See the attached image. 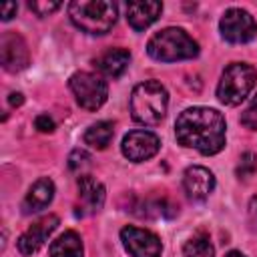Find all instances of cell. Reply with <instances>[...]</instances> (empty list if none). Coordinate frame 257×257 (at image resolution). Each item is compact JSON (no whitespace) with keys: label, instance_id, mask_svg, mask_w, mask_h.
<instances>
[{"label":"cell","instance_id":"30bf717a","mask_svg":"<svg viewBox=\"0 0 257 257\" xmlns=\"http://www.w3.org/2000/svg\"><path fill=\"white\" fill-rule=\"evenodd\" d=\"M0 60L8 72H20L28 66V46L16 32H4L0 38Z\"/></svg>","mask_w":257,"mask_h":257},{"label":"cell","instance_id":"7a4b0ae2","mask_svg":"<svg viewBox=\"0 0 257 257\" xmlns=\"http://www.w3.org/2000/svg\"><path fill=\"white\" fill-rule=\"evenodd\" d=\"M169 104L167 90L157 80H145L133 88L131 94V114L137 122L145 126H155L165 118Z\"/></svg>","mask_w":257,"mask_h":257},{"label":"cell","instance_id":"603a6c76","mask_svg":"<svg viewBox=\"0 0 257 257\" xmlns=\"http://www.w3.org/2000/svg\"><path fill=\"white\" fill-rule=\"evenodd\" d=\"M88 161H90V157H88L86 151H82V149H74V151L70 153V157H68V167L76 171V169L88 165Z\"/></svg>","mask_w":257,"mask_h":257},{"label":"cell","instance_id":"5b68a950","mask_svg":"<svg viewBox=\"0 0 257 257\" xmlns=\"http://www.w3.org/2000/svg\"><path fill=\"white\" fill-rule=\"evenodd\" d=\"M255 80H257V72L251 64L233 62L221 74V80L217 84V98L227 106H237L253 90Z\"/></svg>","mask_w":257,"mask_h":257},{"label":"cell","instance_id":"8fae6325","mask_svg":"<svg viewBox=\"0 0 257 257\" xmlns=\"http://www.w3.org/2000/svg\"><path fill=\"white\" fill-rule=\"evenodd\" d=\"M58 227V217L56 215H46L42 219H38L36 223H32L20 237H18V251L22 255H32L36 253L44 241L50 237V233Z\"/></svg>","mask_w":257,"mask_h":257},{"label":"cell","instance_id":"7402d4cb","mask_svg":"<svg viewBox=\"0 0 257 257\" xmlns=\"http://www.w3.org/2000/svg\"><path fill=\"white\" fill-rule=\"evenodd\" d=\"M62 4L60 2H28V8L34 10L38 16H48L54 10H58Z\"/></svg>","mask_w":257,"mask_h":257},{"label":"cell","instance_id":"4fadbf2b","mask_svg":"<svg viewBox=\"0 0 257 257\" xmlns=\"http://www.w3.org/2000/svg\"><path fill=\"white\" fill-rule=\"evenodd\" d=\"M163 12V4L161 2H128L126 4V20L135 30H145L149 28Z\"/></svg>","mask_w":257,"mask_h":257},{"label":"cell","instance_id":"7c38bea8","mask_svg":"<svg viewBox=\"0 0 257 257\" xmlns=\"http://www.w3.org/2000/svg\"><path fill=\"white\" fill-rule=\"evenodd\" d=\"M183 187L193 201H203L215 189V177L207 167H189L183 175Z\"/></svg>","mask_w":257,"mask_h":257},{"label":"cell","instance_id":"6da1fadb","mask_svg":"<svg viewBox=\"0 0 257 257\" xmlns=\"http://www.w3.org/2000/svg\"><path fill=\"white\" fill-rule=\"evenodd\" d=\"M225 118L207 106L185 108L175 120V137L183 147L215 155L225 147Z\"/></svg>","mask_w":257,"mask_h":257},{"label":"cell","instance_id":"8992f818","mask_svg":"<svg viewBox=\"0 0 257 257\" xmlns=\"http://www.w3.org/2000/svg\"><path fill=\"white\" fill-rule=\"evenodd\" d=\"M68 84L76 102L86 110H96L106 100V94H108L106 82L92 72H76L70 76Z\"/></svg>","mask_w":257,"mask_h":257},{"label":"cell","instance_id":"9c48e42d","mask_svg":"<svg viewBox=\"0 0 257 257\" xmlns=\"http://www.w3.org/2000/svg\"><path fill=\"white\" fill-rule=\"evenodd\" d=\"M159 147H161V141L155 133H151V131H131L128 135H124L120 151L128 161L141 163V161H147V159L155 157Z\"/></svg>","mask_w":257,"mask_h":257},{"label":"cell","instance_id":"d4e9b609","mask_svg":"<svg viewBox=\"0 0 257 257\" xmlns=\"http://www.w3.org/2000/svg\"><path fill=\"white\" fill-rule=\"evenodd\" d=\"M16 10H18L16 2H6V4H2V6H0V12H2V20H10V18L16 14Z\"/></svg>","mask_w":257,"mask_h":257},{"label":"cell","instance_id":"ac0fdd59","mask_svg":"<svg viewBox=\"0 0 257 257\" xmlns=\"http://www.w3.org/2000/svg\"><path fill=\"white\" fill-rule=\"evenodd\" d=\"M112 137H114V124L108 120H100V122L88 126V131L84 133V143L92 149L102 151L110 145Z\"/></svg>","mask_w":257,"mask_h":257},{"label":"cell","instance_id":"44dd1931","mask_svg":"<svg viewBox=\"0 0 257 257\" xmlns=\"http://www.w3.org/2000/svg\"><path fill=\"white\" fill-rule=\"evenodd\" d=\"M241 124L245 128H251V131H257V94L253 96L251 104L245 108V112L241 114Z\"/></svg>","mask_w":257,"mask_h":257},{"label":"cell","instance_id":"83f0119b","mask_svg":"<svg viewBox=\"0 0 257 257\" xmlns=\"http://www.w3.org/2000/svg\"><path fill=\"white\" fill-rule=\"evenodd\" d=\"M225 257H245V255H243V253H239V251H229Z\"/></svg>","mask_w":257,"mask_h":257},{"label":"cell","instance_id":"d6986e66","mask_svg":"<svg viewBox=\"0 0 257 257\" xmlns=\"http://www.w3.org/2000/svg\"><path fill=\"white\" fill-rule=\"evenodd\" d=\"M183 257H215V249L207 235L199 233L191 237L183 247Z\"/></svg>","mask_w":257,"mask_h":257},{"label":"cell","instance_id":"52a82bcc","mask_svg":"<svg viewBox=\"0 0 257 257\" xmlns=\"http://www.w3.org/2000/svg\"><path fill=\"white\" fill-rule=\"evenodd\" d=\"M219 28H221L223 38L233 44L249 42L257 32V24H255L253 16L241 8H229L221 18Z\"/></svg>","mask_w":257,"mask_h":257},{"label":"cell","instance_id":"2e32d148","mask_svg":"<svg viewBox=\"0 0 257 257\" xmlns=\"http://www.w3.org/2000/svg\"><path fill=\"white\" fill-rule=\"evenodd\" d=\"M76 185H78V197H80L84 209L88 213L98 211L102 207V203H104V187L96 179H92L90 175L78 177Z\"/></svg>","mask_w":257,"mask_h":257},{"label":"cell","instance_id":"3957f363","mask_svg":"<svg viewBox=\"0 0 257 257\" xmlns=\"http://www.w3.org/2000/svg\"><path fill=\"white\" fill-rule=\"evenodd\" d=\"M116 4L106 0H76L68 4V14L74 26L88 34H104L116 22Z\"/></svg>","mask_w":257,"mask_h":257},{"label":"cell","instance_id":"277c9868","mask_svg":"<svg viewBox=\"0 0 257 257\" xmlns=\"http://www.w3.org/2000/svg\"><path fill=\"white\" fill-rule=\"evenodd\" d=\"M147 52L151 58L161 62H177V60H189L199 54V44L183 30V28H165L147 44Z\"/></svg>","mask_w":257,"mask_h":257},{"label":"cell","instance_id":"484cf974","mask_svg":"<svg viewBox=\"0 0 257 257\" xmlns=\"http://www.w3.org/2000/svg\"><path fill=\"white\" fill-rule=\"evenodd\" d=\"M249 223H251V229H257V197L249 201Z\"/></svg>","mask_w":257,"mask_h":257},{"label":"cell","instance_id":"cb8c5ba5","mask_svg":"<svg viewBox=\"0 0 257 257\" xmlns=\"http://www.w3.org/2000/svg\"><path fill=\"white\" fill-rule=\"evenodd\" d=\"M34 126H36L40 133H52V131H54V120H52L48 114H38L36 120H34Z\"/></svg>","mask_w":257,"mask_h":257},{"label":"cell","instance_id":"ffe728a7","mask_svg":"<svg viewBox=\"0 0 257 257\" xmlns=\"http://www.w3.org/2000/svg\"><path fill=\"white\" fill-rule=\"evenodd\" d=\"M255 171H257V155L251 153V151L243 153L241 163H239V167H237V177H239V179H249Z\"/></svg>","mask_w":257,"mask_h":257},{"label":"cell","instance_id":"4316f807","mask_svg":"<svg viewBox=\"0 0 257 257\" xmlns=\"http://www.w3.org/2000/svg\"><path fill=\"white\" fill-rule=\"evenodd\" d=\"M8 100H10V104H12V106H20V104L24 102V96H22L20 92H12V94L8 96Z\"/></svg>","mask_w":257,"mask_h":257},{"label":"cell","instance_id":"9a60e30c","mask_svg":"<svg viewBox=\"0 0 257 257\" xmlns=\"http://www.w3.org/2000/svg\"><path fill=\"white\" fill-rule=\"evenodd\" d=\"M128 62H131V54H128V50H124V48H110V50L102 52V54L94 60L96 68H98L104 76H108V78H118V76L128 68Z\"/></svg>","mask_w":257,"mask_h":257},{"label":"cell","instance_id":"ba28073f","mask_svg":"<svg viewBox=\"0 0 257 257\" xmlns=\"http://www.w3.org/2000/svg\"><path fill=\"white\" fill-rule=\"evenodd\" d=\"M120 239L131 257H161V239L147 229L128 225L120 231Z\"/></svg>","mask_w":257,"mask_h":257},{"label":"cell","instance_id":"5bb4252c","mask_svg":"<svg viewBox=\"0 0 257 257\" xmlns=\"http://www.w3.org/2000/svg\"><path fill=\"white\" fill-rule=\"evenodd\" d=\"M52 197H54V183L50 179H38L28 189V193L22 201V209H24V213H38L50 205Z\"/></svg>","mask_w":257,"mask_h":257},{"label":"cell","instance_id":"e0dca14e","mask_svg":"<svg viewBox=\"0 0 257 257\" xmlns=\"http://www.w3.org/2000/svg\"><path fill=\"white\" fill-rule=\"evenodd\" d=\"M48 251H50V257H82L84 255L82 241L74 231H64L58 239L50 243Z\"/></svg>","mask_w":257,"mask_h":257}]
</instances>
